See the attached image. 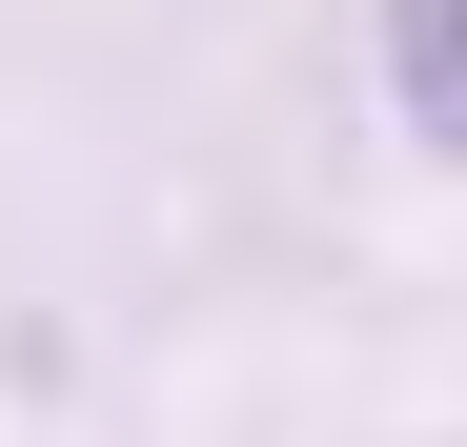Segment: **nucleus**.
I'll return each mask as SVG.
<instances>
[{
  "instance_id": "1",
  "label": "nucleus",
  "mask_w": 467,
  "mask_h": 447,
  "mask_svg": "<svg viewBox=\"0 0 467 447\" xmlns=\"http://www.w3.org/2000/svg\"><path fill=\"white\" fill-rule=\"evenodd\" d=\"M386 102L427 122V163H467V0H386Z\"/></svg>"
},
{
  "instance_id": "2",
  "label": "nucleus",
  "mask_w": 467,
  "mask_h": 447,
  "mask_svg": "<svg viewBox=\"0 0 467 447\" xmlns=\"http://www.w3.org/2000/svg\"><path fill=\"white\" fill-rule=\"evenodd\" d=\"M447 447H467V427H447Z\"/></svg>"
}]
</instances>
